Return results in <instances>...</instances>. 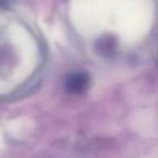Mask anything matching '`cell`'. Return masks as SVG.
<instances>
[{
    "label": "cell",
    "instance_id": "1",
    "mask_svg": "<svg viewBox=\"0 0 158 158\" xmlns=\"http://www.w3.org/2000/svg\"><path fill=\"white\" fill-rule=\"evenodd\" d=\"M90 84L89 75L85 72H76L68 75L65 80V88L73 94H82L87 91Z\"/></svg>",
    "mask_w": 158,
    "mask_h": 158
},
{
    "label": "cell",
    "instance_id": "2",
    "mask_svg": "<svg viewBox=\"0 0 158 158\" xmlns=\"http://www.w3.org/2000/svg\"><path fill=\"white\" fill-rule=\"evenodd\" d=\"M95 48L103 56H112L117 50V40L112 35H103L97 40Z\"/></svg>",
    "mask_w": 158,
    "mask_h": 158
}]
</instances>
